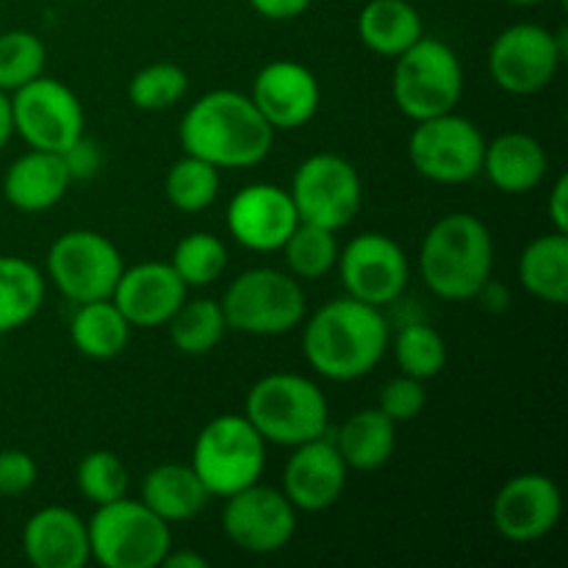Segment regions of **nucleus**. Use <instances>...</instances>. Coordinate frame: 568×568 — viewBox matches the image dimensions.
Listing matches in <instances>:
<instances>
[{"label":"nucleus","instance_id":"nucleus-24","mask_svg":"<svg viewBox=\"0 0 568 568\" xmlns=\"http://www.w3.org/2000/svg\"><path fill=\"white\" fill-rule=\"evenodd\" d=\"M139 499L166 525H178L203 514L211 494L189 464H161L144 475Z\"/></svg>","mask_w":568,"mask_h":568},{"label":"nucleus","instance_id":"nucleus-29","mask_svg":"<svg viewBox=\"0 0 568 568\" xmlns=\"http://www.w3.org/2000/svg\"><path fill=\"white\" fill-rule=\"evenodd\" d=\"M44 303V277L28 258L0 255V333L28 325Z\"/></svg>","mask_w":568,"mask_h":568},{"label":"nucleus","instance_id":"nucleus-34","mask_svg":"<svg viewBox=\"0 0 568 568\" xmlns=\"http://www.w3.org/2000/svg\"><path fill=\"white\" fill-rule=\"evenodd\" d=\"M170 266L178 272L186 288L211 286L227 266V247L214 233H189L172 250Z\"/></svg>","mask_w":568,"mask_h":568},{"label":"nucleus","instance_id":"nucleus-18","mask_svg":"<svg viewBox=\"0 0 568 568\" xmlns=\"http://www.w3.org/2000/svg\"><path fill=\"white\" fill-rule=\"evenodd\" d=\"M250 100L264 114L272 131H297L308 125L322 103V87L300 61L277 59L261 67Z\"/></svg>","mask_w":568,"mask_h":568},{"label":"nucleus","instance_id":"nucleus-45","mask_svg":"<svg viewBox=\"0 0 568 568\" xmlns=\"http://www.w3.org/2000/svg\"><path fill=\"white\" fill-rule=\"evenodd\" d=\"M510 6H538V3H547V0H505Z\"/></svg>","mask_w":568,"mask_h":568},{"label":"nucleus","instance_id":"nucleus-11","mask_svg":"<svg viewBox=\"0 0 568 568\" xmlns=\"http://www.w3.org/2000/svg\"><path fill=\"white\" fill-rule=\"evenodd\" d=\"M122 270L116 244L98 231H67L48 250L50 283L75 305L109 300Z\"/></svg>","mask_w":568,"mask_h":568},{"label":"nucleus","instance_id":"nucleus-26","mask_svg":"<svg viewBox=\"0 0 568 568\" xmlns=\"http://www.w3.org/2000/svg\"><path fill=\"white\" fill-rule=\"evenodd\" d=\"M333 444L347 469L375 471L392 460L397 447V425L381 408H364L338 427Z\"/></svg>","mask_w":568,"mask_h":568},{"label":"nucleus","instance_id":"nucleus-1","mask_svg":"<svg viewBox=\"0 0 568 568\" xmlns=\"http://www.w3.org/2000/svg\"><path fill=\"white\" fill-rule=\"evenodd\" d=\"M392 327L383 308L355 297L322 305L303 331V355L316 375L353 383L369 375L388 353Z\"/></svg>","mask_w":568,"mask_h":568},{"label":"nucleus","instance_id":"nucleus-9","mask_svg":"<svg viewBox=\"0 0 568 568\" xmlns=\"http://www.w3.org/2000/svg\"><path fill=\"white\" fill-rule=\"evenodd\" d=\"M486 136L466 116L447 111L416 122L408 139V159L422 178L444 186L475 181L483 172Z\"/></svg>","mask_w":568,"mask_h":568},{"label":"nucleus","instance_id":"nucleus-14","mask_svg":"<svg viewBox=\"0 0 568 568\" xmlns=\"http://www.w3.org/2000/svg\"><path fill=\"white\" fill-rule=\"evenodd\" d=\"M222 530L227 541L250 555H272L288 547L297 532V508L281 488L253 486L225 497L222 505Z\"/></svg>","mask_w":568,"mask_h":568},{"label":"nucleus","instance_id":"nucleus-38","mask_svg":"<svg viewBox=\"0 0 568 568\" xmlns=\"http://www.w3.org/2000/svg\"><path fill=\"white\" fill-rule=\"evenodd\" d=\"M427 405V392L425 381H416V377L399 375L394 381H388L381 388V399H377V408L394 422V425H403V422L416 419V416L425 410Z\"/></svg>","mask_w":568,"mask_h":568},{"label":"nucleus","instance_id":"nucleus-33","mask_svg":"<svg viewBox=\"0 0 568 568\" xmlns=\"http://www.w3.org/2000/svg\"><path fill=\"white\" fill-rule=\"evenodd\" d=\"M392 349L399 372L416 381H430L447 366V344L427 322H408L399 327Z\"/></svg>","mask_w":568,"mask_h":568},{"label":"nucleus","instance_id":"nucleus-19","mask_svg":"<svg viewBox=\"0 0 568 568\" xmlns=\"http://www.w3.org/2000/svg\"><path fill=\"white\" fill-rule=\"evenodd\" d=\"M292 458L283 469V488L297 514H322L342 499L347 488V464L331 438L320 436L292 447Z\"/></svg>","mask_w":568,"mask_h":568},{"label":"nucleus","instance_id":"nucleus-6","mask_svg":"<svg viewBox=\"0 0 568 568\" xmlns=\"http://www.w3.org/2000/svg\"><path fill=\"white\" fill-rule=\"evenodd\" d=\"M87 527L92 560L103 568H159L172 549L170 525L142 499L98 505Z\"/></svg>","mask_w":568,"mask_h":568},{"label":"nucleus","instance_id":"nucleus-37","mask_svg":"<svg viewBox=\"0 0 568 568\" xmlns=\"http://www.w3.org/2000/svg\"><path fill=\"white\" fill-rule=\"evenodd\" d=\"M75 486L89 503L109 505L122 499L128 491V469L122 458L111 449H92L81 458L75 469Z\"/></svg>","mask_w":568,"mask_h":568},{"label":"nucleus","instance_id":"nucleus-44","mask_svg":"<svg viewBox=\"0 0 568 568\" xmlns=\"http://www.w3.org/2000/svg\"><path fill=\"white\" fill-rule=\"evenodd\" d=\"M14 136V114H11V98L9 92L0 89V150L11 142Z\"/></svg>","mask_w":568,"mask_h":568},{"label":"nucleus","instance_id":"nucleus-27","mask_svg":"<svg viewBox=\"0 0 568 568\" xmlns=\"http://www.w3.org/2000/svg\"><path fill=\"white\" fill-rule=\"evenodd\" d=\"M519 283L541 303H568V233H544L521 250Z\"/></svg>","mask_w":568,"mask_h":568},{"label":"nucleus","instance_id":"nucleus-21","mask_svg":"<svg viewBox=\"0 0 568 568\" xmlns=\"http://www.w3.org/2000/svg\"><path fill=\"white\" fill-rule=\"evenodd\" d=\"M22 552L37 568H83L92 560L87 521L59 505L37 510L22 527Z\"/></svg>","mask_w":568,"mask_h":568},{"label":"nucleus","instance_id":"nucleus-3","mask_svg":"<svg viewBox=\"0 0 568 568\" xmlns=\"http://www.w3.org/2000/svg\"><path fill=\"white\" fill-rule=\"evenodd\" d=\"M494 239L475 214H447L427 231L419 250V275L436 297L466 303L491 283Z\"/></svg>","mask_w":568,"mask_h":568},{"label":"nucleus","instance_id":"nucleus-8","mask_svg":"<svg viewBox=\"0 0 568 568\" xmlns=\"http://www.w3.org/2000/svg\"><path fill=\"white\" fill-rule=\"evenodd\" d=\"M220 305L227 327L247 336H283L297 331L308 311L297 277L270 266L242 272L227 286Z\"/></svg>","mask_w":568,"mask_h":568},{"label":"nucleus","instance_id":"nucleus-36","mask_svg":"<svg viewBox=\"0 0 568 568\" xmlns=\"http://www.w3.org/2000/svg\"><path fill=\"white\" fill-rule=\"evenodd\" d=\"M189 75L183 67L172 61H155L142 67L128 83V98L139 111H164L172 109L178 100L186 98Z\"/></svg>","mask_w":568,"mask_h":568},{"label":"nucleus","instance_id":"nucleus-32","mask_svg":"<svg viewBox=\"0 0 568 568\" xmlns=\"http://www.w3.org/2000/svg\"><path fill=\"white\" fill-rule=\"evenodd\" d=\"M164 194L183 214H200L220 194V170L197 155L183 153L164 178Z\"/></svg>","mask_w":568,"mask_h":568},{"label":"nucleus","instance_id":"nucleus-13","mask_svg":"<svg viewBox=\"0 0 568 568\" xmlns=\"http://www.w3.org/2000/svg\"><path fill=\"white\" fill-rule=\"evenodd\" d=\"M14 133L33 150L64 153L83 136V105L67 83L39 75L11 92Z\"/></svg>","mask_w":568,"mask_h":568},{"label":"nucleus","instance_id":"nucleus-42","mask_svg":"<svg viewBox=\"0 0 568 568\" xmlns=\"http://www.w3.org/2000/svg\"><path fill=\"white\" fill-rule=\"evenodd\" d=\"M547 211H549V222H552V231L568 233V178L566 175H558V181H555L552 189H549Z\"/></svg>","mask_w":568,"mask_h":568},{"label":"nucleus","instance_id":"nucleus-2","mask_svg":"<svg viewBox=\"0 0 568 568\" xmlns=\"http://www.w3.org/2000/svg\"><path fill=\"white\" fill-rule=\"evenodd\" d=\"M183 153L216 170H250L270 155L275 131L250 94L214 89L194 100L178 125Z\"/></svg>","mask_w":568,"mask_h":568},{"label":"nucleus","instance_id":"nucleus-7","mask_svg":"<svg viewBox=\"0 0 568 568\" xmlns=\"http://www.w3.org/2000/svg\"><path fill=\"white\" fill-rule=\"evenodd\" d=\"M192 466L211 497H231L261 480L266 469V442L247 416H214L192 447Z\"/></svg>","mask_w":568,"mask_h":568},{"label":"nucleus","instance_id":"nucleus-5","mask_svg":"<svg viewBox=\"0 0 568 568\" xmlns=\"http://www.w3.org/2000/svg\"><path fill=\"white\" fill-rule=\"evenodd\" d=\"M392 98L408 120L455 111L464 98V64L447 42L422 37L394 59Z\"/></svg>","mask_w":568,"mask_h":568},{"label":"nucleus","instance_id":"nucleus-25","mask_svg":"<svg viewBox=\"0 0 568 568\" xmlns=\"http://www.w3.org/2000/svg\"><path fill=\"white\" fill-rule=\"evenodd\" d=\"M425 37L419 11L410 0H369L358 14V39L372 53L397 59Z\"/></svg>","mask_w":568,"mask_h":568},{"label":"nucleus","instance_id":"nucleus-16","mask_svg":"<svg viewBox=\"0 0 568 568\" xmlns=\"http://www.w3.org/2000/svg\"><path fill=\"white\" fill-rule=\"evenodd\" d=\"M564 514V494L552 477L525 471L505 483L491 505V525L514 544L541 541L558 527Z\"/></svg>","mask_w":568,"mask_h":568},{"label":"nucleus","instance_id":"nucleus-40","mask_svg":"<svg viewBox=\"0 0 568 568\" xmlns=\"http://www.w3.org/2000/svg\"><path fill=\"white\" fill-rule=\"evenodd\" d=\"M64 164L67 170H70V178L72 181H89V178L98 175L100 164H103V155H100L98 144L89 142L87 136L78 139L72 148H67L64 153Z\"/></svg>","mask_w":568,"mask_h":568},{"label":"nucleus","instance_id":"nucleus-39","mask_svg":"<svg viewBox=\"0 0 568 568\" xmlns=\"http://www.w3.org/2000/svg\"><path fill=\"white\" fill-rule=\"evenodd\" d=\"M37 460L26 449H3L0 453V497H20L37 483Z\"/></svg>","mask_w":568,"mask_h":568},{"label":"nucleus","instance_id":"nucleus-28","mask_svg":"<svg viewBox=\"0 0 568 568\" xmlns=\"http://www.w3.org/2000/svg\"><path fill=\"white\" fill-rule=\"evenodd\" d=\"M131 322L109 300L81 303L70 320V342L92 361H111L125 353L131 342Z\"/></svg>","mask_w":568,"mask_h":568},{"label":"nucleus","instance_id":"nucleus-12","mask_svg":"<svg viewBox=\"0 0 568 568\" xmlns=\"http://www.w3.org/2000/svg\"><path fill=\"white\" fill-rule=\"evenodd\" d=\"M566 55V31L552 33L536 22H516L488 48V72L508 94H536L552 83Z\"/></svg>","mask_w":568,"mask_h":568},{"label":"nucleus","instance_id":"nucleus-41","mask_svg":"<svg viewBox=\"0 0 568 568\" xmlns=\"http://www.w3.org/2000/svg\"><path fill=\"white\" fill-rule=\"evenodd\" d=\"M247 3L253 6V11H258L261 17H266V20L283 22L305 14L314 0H247Z\"/></svg>","mask_w":568,"mask_h":568},{"label":"nucleus","instance_id":"nucleus-23","mask_svg":"<svg viewBox=\"0 0 568 568\" xmlns=\"http://www.w3.org/2000/svg\"><path fill=\"white\" fill-rule=\"evenodd\" d=\"M549 159L544 144L536 136L510 131L486 142L483 172L494 189L505 194H530L547 178Z\"/></svg>","mask_w":568,"mask_h":568},{"label":"nucleus","instance_id":"nucleus-30","mask_svg":"<svg viewBox=\"0 0 568 568\" xmlns=\"http://www.w3.org/2000/svg\"><path fill=\"white\" fill-rule=\"evenodd\" d=\"M170 338L178 353L183 355H209L220 347L222 336L227 331L225 314H222L220 300L197 297L183 300L181 308L166 322Z\"/></svg>","mask_w":568,"mask_h":568},{"label":"nucleus","instance_id":"nucleus-17","mask_svg":"<svg viewBox=\"0 0 568 568\" xmlns=\"http://www.w3.org/2000/svg\"><path fill=\"white\" fill-rule=\"evenodd\" d=\"M297 222L292 194L275 183H250L239 189L225 211L231 236L253 253H277Z\"/></svg>","mask_w":568,"mask_h":568},{"label":"nucleus","instance_id":"nucleus-15","mask_svg":"<svg viewBox=\"0 0 568 568\" xmlns=\"http://www.w3.org/2000/svg\"><path fill=\"white\" fill-rule=\"evenodd\" d=\"M338 275L349 297L361 303H397L410 281V261L405 250L386 233H361L344 250H338Z\"/></svg>","mask_w":568,"mask_h":568},{"label":"nucleus","instance_id":"nucleus-35","mask_svg":"<svg viewBox=\"0 0 568 568\" xmlns=\"http://www.w3.org/2000/svg\"><path fill=\"white\" fill-rule=\"evenodd\" d=\"M44 61H48V50L37 33L22 31V28L0 33V89L3 92H17L33 78L44 75Z\"/></svg>","mask_w":568,"mask_h":568},{"label":"nucleus","instance_id":"nucleus-4","mask_svg":"<svg viewBox=\"0 0 568 568\" xmlns=\"http://www.w3.org/2000/svg\"><path fill=\"white\" fill-rule=\"evenodd\" d=\"M244 416L266 444L300 447L325 436L327 399L314 381L294 372H275L255 383L244 399Z\"/></svg>","mask_w":568,"mask_h":568},{"label":"nucleus","instance_id":"nucleus-22","mask_svg":"<svg viewBox=\"0 0 568 568\" xmlns=\"http://www.w3.org/2000/svg\"><path fill=\"white\" fill-rule=\"evenodd\" d=\"M72 178L64 155L50 150H28L9 164L3 175V197L26 214H42L64 200Z\"/></svg>","mask_w":568,"mask_h":568},{"label":"nucleus","instance_id":"nucleus-10","mask_svg":"<svg viewBox=\"0 0 568 568\" xmlns=\"http://www.w3.org/2000/svg\"><path fill=\"white\" fill-rule=\"evenodd\" d=\"M288 194L300 222H311L333 233L347 227L364 205V183L358 170L336 153L308 155L294 170Z\"/></svg>","mask_w":568,"mask_h":568},{"label":"nucleus","instance_id":"nucleus-20","mask_svg":"<svg viewBox=\"0 0 568 568\" xmlns=\"http://www.w3.org/2000/svg\"><path fill=\"white\" fill-rule=\"evenodd\" d=\"M186 297V283L178 277L170 261H144L122 270L111 303L122 311L131 327H161Z\"/></svg>","mask_w":568,"mask_h":568},{"label":"nucleus","instance_id":"nucleus-31","mask_svg":"<svg viewBox=\"0 0 568 568\" xmlns=\"http://www.w3.org/2000/svg\"><path fill=\"white\" fill-rule=\"evenodd\" d=\"M283 255L286 266L297 281H320L327 272L336 270L338 242L336 233L327 227L311 225V222H297L288 239L283 242Z\"/></svg>","mask_w":568,"mask_h":568},{"label":"nucleus","instance_id":"nucleus-43","mask_svg":"<svg viewBox=\"0 0 568 568\" xmlns=\"http://www.w3.org/2000/svg\"><path fill=\"white\" fill-rule=\"evenodd\" d=\"M164 568H209V560L197 552H189V549H170L166 558L161 560Z\"/></svg>","mask_w":568,"mask_h":568}]
</instances>
